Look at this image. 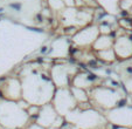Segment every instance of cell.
Instances as JSON below:
<instances>
[{"label":"cell","instance_id":"5b68a950","mask_svg":"<svg viewBox=\"0 0 132 129\" xmlns=\"http://www.w3.org/2000/svg\"><path fill=\"white\" fill-rule=\"evenodd\" d=\"M50 76L56 88H67L71 86V82L78 67L69 62H55L49 68Z\"/></svg>","mask_w":132,"mask_h":129},{"label":"cell","instance_id":"30bf717a","mask_svg":"<svg viewBox=\"0 0 132 129\" xmlns=\"http://www.w3.org/2000/svg\"><path fill=\"white\" fill-rule=\"evenodd\" d=\"M0 97L11 101H20L22 99V84L20 77H6L0 82Z\"/></svg>","mask_w":132,"mask_h":129},{"label":"cell","instance_id":"9c48e42d","mask_svg":"<svg viewBox=\"0 0 132 129\" xmlns=\"http://www.w3.org/2000/svg\"><path fill=\"white\" fill-rule=\"evenodd\" d=\"M63 120H64V117L59 115L53 103L49 102V103H46L40 107V110H39V114L35 119V122H37L45 128H50V127L60 128Z\"/></svg>","mask_w":132,"mask_h":129},{"label":"cell","instance_id":"2e32d148","mask_svg":"<svg viewBox=\"0 0 132 129\" xmlns=\"http://www.w3.org/2000/svg\"><path fill=\"white\" fill-rule=\"evenodd\" d=\"M70 90H71L75 100L77 101V103H82V102H89L90 101V96H89V92H88V90L83 89V88L75 87V86H70Z\"/></svg>","mask_w":132,"mask_h":129},{"label":"cell","instance_id":"277c9868","mask_svg":"<svg viewBox=\"0 0 132 129\" xmlns=\"http://www.w3.org/2000/svg\"><path fill=\"white\" fill-rule=\"evenodd\" d=\"M65 119L80 129H105L109 126V121L104 113L94 107L88 109H80L76 107L65 116Z\"/></svg>","mask_w":132,"mask_h":129},{"label":"cell","instance_id":"52a82bcc","mask_svg":"<svg viewBox=\"0 0 132 129\" xmlns=\"http://www.w3.org/2000/svg\"><path fill=\"white\" fill-rule=\"evenodd\" d=\"M100 35L101 33L98 25L91 23L84 27H81L70 39H71V44L74 47H77L80 49H87V48H91L92 44L96 41V39Z\"/></svg>","mask_w":132,"mask_h":129},{"label":"cell","instance_id":"4fadbf2b","mask_svg":"<svg viewBox=\"0 0 132 129\" xmlns=\"http://www.w3.org/2000/svg\"><path fill=\"white\" fill-rule=\"evenodd\" d=\"M113 49L120 61H126L132 59V39L130 35L117 34L113 42Z\"/></svg>","mask_w":132,"mask_h":129},{"label":"cell","instance_id":"7c38bea8","mask_svg":"<svg viewBox=\"0 0 132 129\" xmlns=\"http://www.w3.org/2000/svg\"><path fill=\"white\" fill-rule=\"evenodd\" d=\"M71 46V39L69 37L56 38L49 45V52L47 56L50 59H64L70 54Z\"/></svg>","mask_w":132,"mask_h":129},{"label":"cell","instance_id":"44dd1931","mask_svg":"<svg viewBox=\"0 0 132 129\" xmlns=\"http://www.w3.org/2000/svg\"><path fill=\"white\" fill-rule=\"evenodd\" d=\"M47 129H60V128H57V127H50V128H47Z\"/></svg>","mask_w":132,"mask_h":129},{"label":"cell","instance_id":"ba28073f","mask_svg":"<svg viewBox=\"0 0 132 129\" xmlns=\"http://www.w3.org/2000/svg\"><path fill=\"white\" fill-rule=\"evenodd\" d=\"M110 124L115 127H127L132 128V106L126 104L122 107H115L104 113Z\"/></svg>","mask_w":132,"mask_h":129},{"label":"cell","instance_id":"9a60e30c","mask_svg":"<svg viewBox=\"0 0 132 129\" xmlns=\"http://www.w3.org/2000/svg\"><path fill=\"white\" fill-rule=\"evenodd\" d=\"M96 56H97L98 60L103 61L104 63L110 64V63H113V62L117 61V55L115 53V49L113 47L109 48V49H104V51H100V52H95Z\"/></svg>","mask_w":132,"mask_h":129},{"label":"cell","instance_id":"5bb4252c","mask_svg":"<svg viewBox=\"0 0 132 129\" xmlns=\"http://www.w3.org/2000/svg\"><path fill=\"white\" fill-rule=\"evenodd\" d=\"M113 42H115V38L111 34H101L100 37L96 39V41L92 44L91 49L94 52H100V51L109 49V48L113 47Z\"/></svg>","mask_w":132,"mask_h":129},{"label":"cell","instance_id":"8992f818","mask_svg":"<svg viewBox=\"0 0 132 129\" xmlns=\"http://www.w3.org/2000/svg\"><path fill=\"white\" fill-rule=\"evenodd\" d=\"M52 103L56 112L59 113V115L63 117H65L70 112H72L78 104L70 90V87L56 88Z\"/></svg>","mask_w":132,"mask_h":129},{"label":"cell","instance_id":"3957f363","mask_svg":"<svg viewBox=\"0 0 132 129\" xmlns=\"http://www.w3.org/2000/svg\"><path fill=\"white\" fill-rule=\"evenodd\" d=\"M90 102L96 109L105 113L118 106V102L125 96L120 88H115L108 84H98L89 90Z\"/></svg>","mask_w":132,"mask_h":129},{"label":"cell","instance_id":"ac0fdd59","mask_svg":"<svg viewBox=\"0 0 132 129\" xmlns=\"http://www.w3.org/2000/svg\"><path fill=\"white\" fill-rule=\"evenodd\" d=\"M25 129H47V128H45V127H42L41 124H39L37 122H35V121H33V122H29L28 123V126L26 127Z\"/></svg>","mask_w":132,"mask_h":129},{"label":"cell","instance_id":"d6986e66","mask_svg":"<svg viewBox=\"0 0 132 129\" xmlns=\"http://www.w3.org/2000/svg\"><path fill=\"white\" fill-rule=\"evenodd\" d=\"M63 129H80L77 126H75V124H72V123H70L68 127H65V128H63Z\"/></svg>","mask_w":132,"mask_h":129},{"label":"cell","instance_id":"ffe728a7","mask_svg":"<svg viewBox=\"0 0 132 129\" xmlns=\"http://www.w3.org/2000/svg\"><path fill=\"white\" fill-rule=\"evenodd\" d=\"M115 129H132V128H127V127H116Z\"/></svg>","mask_w":132,"mask_h":129},{"label":"cell","instance_id":"8fae6325","mask_svg":"<svg viewBox=\"0 0 132 129\" xmlns=\"http://www.w3.org/2000/svg\"><path fill=\"white\" fill-rule=\"evenodd\" d=\"M103 80L100 77V75H97L94 72H81L78 70L76 73V75L74 76L71 82V86H75V87L78 88H83V89L88 90L89 92L91 88H94L95 86H98V84H102Z\"/></svg>","mask_w":132,"mask_h":129},{"label":"cell","instance_id":"7a4b0ae2","mask_svg":"<svg viewBox=\"0 0 132 129\" xmlns=\"http://www.w3.org/2000/svg\"><path fill=\"white\" fill-rule=\"evenodd\" d=\"M30 116L19 101L0 100V126L7 129H23L29 123Z\"/></svg>","mask_w":132,"mask_h":129},{"label":"cell","instance_id":"e0dca14e","mask_svg":"<svg viewBox=\"0 0 132 129\" xmlns=\"http://www.w3.org/2000/svg\"><path fill=\"white\" fill-rule=\"evenodd\" d=\"M47 5L53 12L59 13H62L67 7L63 0H47Z\"/></svg>","mask_w":132,"mask_h":129},{"label":"cell","instance_id":"6da1fadb","mask_svg":"<svg viewBox=\"0 0 132 129\" xmlns=\"http://www.w3.org/2000/svg\"><path fill=\"white\" fill-rule=\"evenodd\" d=\"M22 84V99L29 104L43 106L52 102L55 87L49 69L42 64H28L22 67L19 73Z\"/></svg>","mask_w":132,"mask_h":129}]
</instances>
